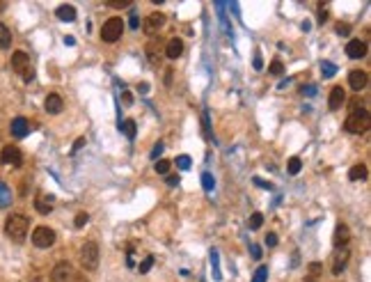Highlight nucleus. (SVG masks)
<instances>
[{
    "label": "nucleus",
    "instance_id": "nucleus-1",
    "mask_svg": "<svg viewBox=\"0 0 371 282\" xmlns=\"http://www.w3.org/2000/svg\"><path fill=\"white\" fill-rule=\"evenodd\" d=\"M28 227H30V220L23 214H12L5 220V234L14 243H23V239L28 236Z\"/></svg>",
    "mask_w": 371,
    "mask_h": 282
},
{
    "label": "nucleus",
    "instance_id": "nucleus-2",
    "mask_svg": "<svg viewBox=\"0 0 371 282\" xmlns=\"http://www.w3.org/2000/svg\"><path fill=\"white\" fill-rule=\"evenodd\" d=\"M369 126H371V117L365 108H360V110L351 113L344 122V128L348 131V133H367Z\"/></svg>",
    "mask_w": 371,
    "mask_h": 282
},
{
    "label": "nucleus",
    "instance_id": "nucleus-3",
    "mask_svg": "<svg viewBox=\"0 0 371 282\" xmlns=\"http://www.w3.org/2000/svg\"><path fill=\"white\" fill-rule=\"evenodd\" d=\"M80 266L85 271H96L99 266V246L94 241H87L80 248Z\"/></svg>",
    "mask_w": 371,
    "mask_h": 282
},
{
    "label": "nucleus",
    "instance_id": "nucleus-4",
    "mask_svg": "<svg viewBox=\"0 0 371 282\" xmlns=\"http://www.w3.org/2000/svg\"><path fill=\"white\" fill-rule=\"evenodd\" d=\"M122 34H124V21H122L120 16H113V19H108L106 23H103V28H101V39L108 41V44L117 41Z\"/></svg>",
    "mask_w": 371,
    "mask_h": 282
},
{
    "label": "nucleus",
    "instance_id": "nucleus-5",
    "mask_svg": "<svg viewBox=\"0 0 371 282\" xmlns=\"http://www.w3.org/2000/svg\"><path fill=\"white\" fill-rule=\"evenodd\" d=\"M12 67H14V71H19V74L23 76V81H32L34 78V69H32V64H30V55H28L26 51H16V53L12 55Z\"/></svg>",
    "mask_w": 371,
    "mask_h": 282
},
{
    "label": "nucleus",
    "instance_id": "nucleus-6",
    "mask_svg": "<svg viewBox=\"0 0 371 282\" xmlns=\"http://www.w3.org/2000/svg\"><path fill=\"white\" fill-rule=\"evenodd\" d=\"M32 243L37 248H51L55 243V232L51 227H46V225H41V227H37L32 232Z\"/></svg>",
    "mask_w": 371,
    "mask_h": 282
},
{
    "label": "nucleus",
    "instance_id": "nucleus-7",
    "mask_svg": "<svg viewBox=\"0 0 371 282\" xmlns=\"http://www.w3.org/2000/svg\"><path fill=\"white\" fill-rule=\"evenodd\" d=\"M0 163H2V165H14V168H19L21 163H23L21 149L16 147V145H5L2 152H0Z\"/></svg>",
    "mask_w": 371,
    "mask_h": 282
},
{
    "label": "nucleus",
    "instance_id": "nucleus-8",
    "mask_svg": "<svg viewBox=\"0 0 371 282\" xmlns=\"http://www.w3.org/2000/svg\"><path fill=\"white\" fill-rule=\"evenodd\" d=\"M76 280V271L69 262H60L55 264L53 273H51V282H73Z\"/></svg>",
    "mask_w": 371,
    "mask_h": 282
},
{
    "label": "nucleus",
    "instance_id": "nucleus-9",
    "mask_svg": "<svg viewBox=\"0 0 371 282\" xmlns=\"http://www.w3.org/2000/svg\"><path fill=\"white\" fill-rule=\"evenodd\" d=\"M163 26H165V14L152 12V14H149V16L145 19V26H142V30H145L147 34H156Z\"/></svg>",
    "mask_w": 371,
    "mask_h": 282
},
{
    "label": "nucleus",
    "instance_id": "nucleus-10",
    "mask_svg": "<svg viewBox=\"0 0 371 282\" xmlns=\"http://www.w3.org/2000/svg\"><path fill=\"white\" fill-rule=\"evenodd\" d=\"M367 83H369V76H367V71H362V69H353L351 74H348V85H351V90H355V92L365 90Z\"/></svg>",
    "mask_w": 371,
    "mask_h": 282
},
{
    "label": "nucleus",
    "instance_id": "nucleus-11",
    "mask_svg": "<svg viewBox=\"0 0 371 282\" xmlns=\"http://www.w3.org/2000/svg\"><path fill=\"white\" fill-rule=\"evenodd\" d=\"M348 259H351L348 248H339L337 252H335V259H332V273H335V276H341V271L346 269Z\"/></svg>",
    "mask_w": 371,
    "mask_h": 282
},
{
    "label": "nucleus",
    "instance_id": "nucleus-12",
    "mask_svg": "<svg viewBox=\"0 0 371 282\" xmlns=\"http://www.w3.org/2000/svg\"><path fill=\"white\" fill-rule=\"evenodd\" d=\"M344 103H346V90L341 88V85L332 88L330 90V96H328V106H330V110H339Z\"/></svg>",
    "mask_w": 371,
    "mask_h": 282
},
{
    "label": "nucleus",
    "instance_id": "nucleus-13",
    "mask_svg": "<svg viewBox=\"0 0 371 282\" xmlns=\"http://www.w3.org/2000/svg\"><path fill=\"white\" fill-rule=\"evenodd\" d=\"M348 241H351V229H348V225H337V229H335V236H332V243H335V248H346L348 246Z\"/></svg>",
    "mask_w": 371,
    "mask_h": 282
},
{
    "label": "nucleus",
    "instance_id": "nucleus-14",
    "mask_svg": "<svg viewBox=\"0 0 371 282\" xmlns=\"http://www.w3.org/2000/svg\"><path fill=\"white\" fill-rule=\"evenodd\" d=\"M346 55L353 58V60H360V58H365L367 55V44L360 39H351L346 44Z\"/></svg>",
    "mask_w": 371,
    "mask_h": 282
},
{
    "label": "nucleus",
    "instance_id": "nucleus-15",
    "mask_svg": "<svg viewBox=\"0 0 371 282\" xmlns=\"http://www.w3.org/2000/svg\"><path fill=\"white\" fill-rule=\"evenodd\" d=\"M44 108H46L48 115H60L62 108H64V101H62L60 94H48L46 101H44Z\"/></svg>",
    "mask_w": 371,
    "mask_h": 282
},
{
    "label": "nucleus",
    "instance_id": "nucleus-16",
    "mask_svg": "<svg viewBox=\"0 0 371 282\" xmlns=\"http://www.w3.org/2000/svg\"><path fill=\"white\" fill-rule=\"evenodd\" d=\"M9 131H12L14 138H26V135L30 133V122H28L26 117H16V120H12Z\"/></svg>",
    "mask_w": 371,
    "mask_h": 282
},
{
    "label": "nucleus",
    "instance_id": "nucleus-17",
    "mask_svg": "<svg viewBox=\"0 0 371 282\" xmlns=\"http://www.w3.org/2000/svg\"><path fill=\"white\" fill-rule=\"evenodd\" d=\"M181 53H184V41H181L179 37H172V39L165 44V55L170 60H177Z\"/></svg>",
    "mask_w": 371,
    "mask_h": 282
},
{
    "label": "nucleus",
    "instance_id": "nucleus-18",
    "mask_svg": "<svg viewBox=\"0 0 371 282\" xmlns=\"http://www.w3.org/2000/svg\"><path fill=\"white\" fill-rule=\"evenodd\" d=\"M34 209L39 211V214L48 216L53 211V195H37V200H34Z\"/></svg>",
    "mask_w": 371,
    "mask_h": 282
},
{
    "label": "nucleus",
    "instance_id": "nucleus-19",
    "mask_svg": "<svg viewBox=\"0 0 371 282\" xmlns=\"http://www.w3.org/2000/svg\"><path fill=\"white\" fill-rule=\"evenodd\" d=\"M55 16H58L60 21L71 23V21H76V7L73 5H60L58 9H55Z\"/></svg>",
    "mask_w": 371,
    "mask_h": 282
},
{
    "label": "nucleus",
    "instance_id": "nucleus-20",
    "mask_svg": "<svg viewBox=\"0 0 371 282\" xmlns=\"http://www.w3.org/2000/svg\"><path fill=\"white\" fill-rule=\"evenodd\" d=\"M367 175H369V172H367V165H365V163H358V165H353V168H351V172H348V179H351V182H365Z\"/></svg>",
    "mask_w": 371,
    "mask_h": 282
},
{
    "label": "nucleus",
    "instance_id": "nucleus-21",
    "mask_svg": "<svg viewBox=\"0 0 371 282\" xmlns=\"http://www.w3.org/2000/svg\"><path fill=\"white\" fill-rule=\"evenodd\" d=\"M12 204V190L5 182H0V207H9Z\"/></svg>",
    "mask_w": 371,
    "mask_h": 282
},
{
    "label": "nucleus",
    "instance_id": "nucleus-22",
    "mask_svg": "<svg viewBox=\"0 0 371 282\" xmlns=\"http://www.w3.org/2000/svg\"><path fill=\"white\" fill-rule=\"evenodd\" d=\"M147 55H149V60L156 64L160 60V46H158V39L149 41V46H147Z\"/></svg>",
    "mask_w": 371,
    "mask_h": 282
},
{
    "label": "nucleus",
    "instance_id": "nucleus-23",
    "mask_svg": "<svg viewBox=\"0 0 371 282\" xmlns=\"http://www.w3.org/2000/svg\"><path fill=\"white\" fill-rule=\"evenodd\" d=\"M12 46V32L5 23H0V48H9Z\"/></svg>",
    "mask_w": 371,
    "mask_h": 282
},
{
    "label": "nucleus",
    "instance_id": "nucleus-24",
    "mask_svg": "<svg viewBox=\"0 0 371 282\" xmlns=\"http://www.w3.org/2000/svg\"><path fill=\"white\" fill-rule=\"evenodd\" d=\"M120 128H122V133H124L126 138H131V140L135 138V122H133V120H126Z\"/></svg>",
    "mask_w": 371,
    "mask_h": 282
},
{
    "label": "nucleus",
    "instance_id": "nucleus-25",
    "mask_svg": "<svg viewBox=\"0 0 371 282\" xmlns=\"http://www.w3.org/2000/svg\"><path fill=\"white\" fill-rule=\"evenodd\" d=\"M300 168H303V161H300L298 156H293V158H289V165H286V170H289V175H298Z\"/></svg>",
    "mask_w": 371,
    "mask_h": 282
},
{
    "label": "nucleus",
    "instance_id": "nucleus-26",
    "mask_svg": "<svg viewBox=\"0 0 371 282\" xmlns=\"http://www.w3.org/2000/svg\"><path fill=\"white\" fill-rule=\"evenodd\" d=\"M266 280H268V266H259V269L254 271L252 282H266Z\"/></svg>",
    "mask_w": 371,
    "mask_h": 282
},
{
    "label": "nucleus",
    "instance_id": "nucleus-27",
    "mask_svg": "<svg viewBox=\"0 0 371 282\" xmlns=\"http://www.w3.org/2000/svg\"><path fill=\"white\" fill-rule=\"evenodd\" d=\"M154 168H156V172H158V175H167V172H170V168H172V163L165 161V158H160V161L156 163Z\"/></svg>",
    "mask_w": 371,
    "mask_h": 282
},
{
    "label": "nucleus",
    "instance_id": "nucleus-28",
    "mask_svg": "<svg viewBox=\"0 0 371 282\" xmlns=\"http://www.w3.org/2000/svg\"><path fill=\"white\" fill-rule=\"evenodd\" d=\"M321 71H323V78H332L335 71H337V67H335L332 62H323V64H321Z\"/></svg>",
    "mask_w": 371,
    "mask_h": 282
},
{
    "label": "nucleus",
    "instance_id": "nucleus-29",
    "mask_svg": "<svg viewBox=\"0 0 371 282\" xmlns=\"http://www.w3.org/2000/svg\"><path fill=\"white\" fill-rule=\"evenodd\" d=\"M261 225H264V216L259 214V211L257 214H252L250 216V229H259Z\"/></svg>",
    "mask_w": 371,
    "mask_h": 282
},
{
    "label": "nucleus",
    "instance_id": "nucleus-30",
    "mask_svg": "<svg viewBox=\"0 0 371 282\" xmlns=\"http://www.w3.org/2000/svg\"><path fill=\"white\" fill-rule=\"evenodd\" d=\"M268 71H271L273 76H282V74H284V67H282V62H279V60H273L271 67H268Z\"/></svg>",
    "mask_w": 371,
    "mask_h": 282
},
{
    "label": "nucleus",
    "instance_id": "nucleus-31",
    "mask_svg": "<svg viewBox=\"0 0 371 282\" xmlns=\"http://www.w3.org/2000/svg\"><path fill=\"white\" fill-rule=\"evenodd\" d=\"M87 220H90V216H87L85 214V211H80V214L78 216H76V220H73V225H76V227H85V225H87Z\"/></svg>",
    "mask_w": 371,
    "mask_h": 282
},
{
    "label": "nucleus",
    "instance_id": "nucleus-32",
    "mask_svg": "<svg viewBox=\"0 0 371 282\" xmlns=\"http://www.w3.org/2000/svg\"><path fill=\"white\" fill-rule=\"evenodd\" d=\"M202 186H204V190H211V188L216 186V182H213V177L209 175V172H204V175H202Z\"/></svg>",
    "mask_w": 371,
    "mask_h": 282
},
{
    "label": "nucleus",
    "instance_id": "nucleus-33",
    "mask_svg": "<svg viewBox=\"0 0 371 282\" xmlns=\"http://www.w3.org/2000/svg\"><path fill=\"white\" fill-rule=\"evenodd\" d=\"M211 264H213V278L216 280H220V269H218V252L213 250L211 252Z\"/></svg>",
    "mask_w": 371,
    "mask_h": 282
},
{
    "label": "nucleus",
    "instance_id": "nucleus-34",
    "mask_svg": "<svg viewBox=\"0 0 371 282\" xmlns=\"http://www.w3.org/2000/svg\"><path fill=\"white\" fill-rule=\"evenodd\" d=\"M177 168L179 170H188L190 168V156H179V158H177Z\"/></svg>",
    "mask_w": 371,
    "mask_h": 282
},
{
    "label": "nucleus",
    "instance_id": "nucleus-35",
    "mask_svg": "<svg viewBox=\"0 0 371 282\" xmlns=\"http://www.w3.org/2000/svg\"><path fill=\"white\" fill-rule=\"evenodd\" d=\"M128 5H131V0H108V7H115V9H124Z\"/></svg>",
    "mask_w": 371,
    "mask_h": 282
},
{
    "label": "nucleus",
    "instance_id": "nucleus-36",
    "mask_svg": "<svg viewBox=\"0 0 371 282\" xmlns=\"http://www.w3.org/2000/svg\"><path fill=\"white\" fill-rule=\"evenodd\" d=\"M202 133H204V138H211V131H209V115H202Z\"/></svg>",
    "mask_w": 371,
    "mask_h": 282
},
{
    "label": "nucleus",
    "instance_id": "nucleus-37",
    "mask_svg": "<svg viewBox=\"0 0 371 282\" xmlns=\"http://www.w3.org/2000/svg\"><path fill=\"white\" fill-rule=\"evenodd\" d=\"M152 266H154V257L152 255H149V257H147V259H145V262H142V264H140V273H147V271H149V269H152Z\"/></svg>",
    "mask_w": 371,
    "mask_h": 282
},
{
    "label": "nucleus",
    "instance_id": "nucleus-38",
    "mask_svg": "<svg viewBox=\"0 0 371 282\" xmlns=\"http://www.w3.org/2000/svg\"><path fill=\"white\" fill-rule=\"evenodd\" d=\"M266 246H278V234H275V232H271V234L266 236Z\"/></svg>",
    "mask_w": 371,
    "mask_h": 282
},
{
    "label": "nucleus",
    "instance_id": "nucleus-39",
    "mask_svg": "<svg viewBox=\"0 0 371 282\" xmlns=\"http://www.w3.org/2000/svg\"><path fill=\"white\" fill-rule=\"evenodd\" d=\"M337 32H339V34H341V37H346V34L351 32V28L346 26V23H339V26H337Z\"/></svg>",
    "mask_w": 371,
    "mask_h": 282
},
{
    "label": "nucleus",
    "instance_id": "nucleus-40",
    "mask_svg": "<svg viewBox=\"0 0 371 282\" xmlns=\"http://www.w3.org/2000/svg\"><path fill=\"white\" fill-rule=\"evenodd\" d=\"M160 152H163V145H160V142H158V145H156V147L152 149V158H158V156H160Z\"/></svg>",
    "mask_w": 371,
    "mask_h": 282
},
{
    "label": "nucleus",
    "instance_id": "nucleus-41",
    "mask_svg": "<svg viewBox=\"0 0 371 282\" xmlns=\"http://www.w3.org/2000/svg\"><path fill=\"white\" fill-rule=\"evenodd\" d=\"M177 184H179V177H177V175L167 177V186H177Z\"/></svg>",
    "mask_w": 371,
    "mask_h": 282
},
{
    "label": "nucleus",
    "instance_id": "nucleus-42",
    "mask_svg": "<svg viewBox=\"0 0 371 282\" xmlns=\"http://www.w3.org/2000/svg\"><path fill=\"white\" fill-rule=\"evenodd\" d=\"M252 257H254V259L261 257V248H259V246H252Z\"/></svg>",
    "mask_w": 371,
    "mask_h": 282
},
{
    "label": "nucleus",
    "instance_id": "nucleus-43",
    "mask_svg": "<svg viewBox=\"0 0 371 282\" xmlns=\"http://www.w3.org/2000/svg\"><path fill=\"white\" fill-rule=\"evenodd\" d=\"M138 26H140V19L133 14V16H131V28H133V30H138Z\"/></svg>",
    "mask_w": 371,
    "mask_h": 282
},
{
    "label": "nucleus",
    "instance_id": "nucleus-44",
    "mask_svg": "<svg viewBox=\"0 0 371 282\" xmlns=\"http://www.w3.org/2000/svg\"><path fill=\"white\" fill-rule=\"evenodd\" d=\"M83 145H85V138H78V140H76V145H73V152H78Z\"/></svg>",
    "mask_w": 371,
    "mask_h": 282
},
{
    "label": "nucleus",
    "instance_id": "nucleus-45",
    "mask_svg": "<svg viewBox=\"0 0 371 282\" xmlns=\"http://www.w3.org/2000/svg\"><path fill=\"white\" fill-rule=\"evenodd\" d=\"M325 19H328V12H325V9H321V14H318V23H323Z\"/></svg>",
    "mask_w": 371,
    "mask_h": 282
},
{
    "label": "nucleus",
    "instance_id": "nucleus-46",
    "mask_svg": "<svg viewBox=\"0 0 371 282\" xmlns=\"http://www.w3.org/2000/svg\"><path fill=\"white\" fill-rule=\"evenodd\" d=\"M122 99H124V103H131V101H133V96H131V94H128V92H124V94H122Z\"/></svg>",
    "mask_w": 371,
    "mask_h": 282
},
{
    "label": "nucleus",
    "instance_id": "nucleus-47",
    "mask_svg": "<svg viewBox=\"0 0 371 282\" xmlns=\"http://www.w3.org/2000/svg\"><path fill=\"white\" fill-rule=\"evenodd\" d=\"M140 92H142V94H145V92H149V85H147V83H142V85H140Z\"/></svg>",
    "mask_w": 371,
    "mask_h": 282
},
{
    "label": "nucleus",
    "instance_id": "nucleus-48",
    "mask_svg": "<svg viewBox=\"0 0 371 282\" xmlns=\"http://www.w3.org/2000/svg\"><path fill=\"white\" fill-rule=\"evenodd\" d=\"M254 67H257V69H261V58H259V55H257V58H254Z\"/></svg>",
    "mask_w": 371,
    "mask_h": 282
},
{
    "label": "nucleus",
    "instance_id": "nucleus-49",
    "mask_svg": "<svg viewBox=\"0 0 371 282\" xmlns=\"http://www.w3.org/2000/svg\"><path fill=\"white\" fill-rule=\"evenodd\" d=\"M73 282H87V280H85V278H78V276H76V280H73Z\"/></svg>",
    "mask_w": 371,
    "mask_h": 282
},
{
    "label": "nucleus",
    "instance_id": "nucleus-50",
    "mask_svg": "<svg viewBox=\"0 0 371 282\" xmlns=\"http://www.w3.org/2000/svg\"><path fill=\"white\" fill-rule=\"evenodd\" d=\"M2 9H5V2H2V0H0V12H2Z\"/></svg>",
    "mask_w": 371,
    "mask_h": 282
}]
</instances>
